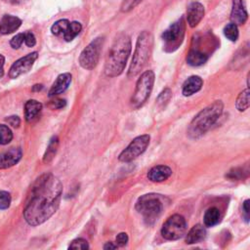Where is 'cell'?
Returning <instances> with one entry per match:
<instances>
[{
    "label": "cell",
    "mask_w": 250,
    "mask_h": 250,
    "mask_svg": "<svg viewBox=\"0 0 250 250\" xmlns=\"http://www.w3.org/2000/svg\"><path fill=\"white\" fill-rule=\"evenodd\" d=\"M137 211L143 216L146 224L152 225L159 218L163 210V203L158 194L142 195L136 203Z\"/></svg>",
    "instance_id": "obj_5"
},
{
    "label": "cell",
    "mask_w": 250,
    "mask_h": 250,
    "mask_svg": "<svg viewBox=\"0 0 250 250\" xmlns=\"http://www.w3.org/2000/svg\"><path fill=\"white\" fill-rule=\"evenodd\" d=\"M188 225L186 219L179 214L169 217L161 228V234L167 240H177L182 238L187 231Z\"/></svg>",
    "instance_id": "obj_9"
},
{
    "label": "cell",
    "mask_w": 250,
    "mask_h": 250,
    "mask_svg": "<svg viewBox=\"0 0 250 250\" xmlns=\"http://www.w3.org/2000/svg\"><path fill=\"white\" fill-rule=\"evenodd\" d=\"M6 121L8 122V124H10L12 127H15V128L19 127L20 124H21V119L17 115H12V116L7 117Z\"/></svg>",
    "instance_id": "obj_37"
},
{
    "label": "cell",
    "mask_w": 250,
    "mask_h": 250,
    "mask_svg": "<svg viewBox=\"0 0 250 250\" xmlns=\"http://www.w3.org/2000/svg\"><path fill=\"white\" fill-rule=\"evenodd\" d=\"M208 56L196 49H192L187 56V62L191 66H199L206 62Z\"/></svg>",
    "instance_id": "obj_21"
},
{
    "label": "cell",
    "mask_w": 250,
    "mask_h": 250,
    "mask_svg": "<svg viewBox=\"0 0 250 250\" xmlns=\"http://www.w3.org/2000/svg\"><path fill=\"white\" fill-rule=\"evenodd\" d=\"M131 49L130 36L124 32L119 33L113 40L105 59L104 73L106 76L116 77L123 72Z\"/></svg>",
    "instance_id": "obj_2"
},
{
    "label": "cell",
    "mask_w": 250,
    "mask_h": 250,
    "mask_svg": "<svg viewBox=\"0 0 250 250\" xmlns=\"http://www.w3.org/2000/svg\"><path fill=\"white\" fill-rule=\"evenodd\" d=\"M65 104H66V102L64 100H62V99H55V100L49 102L47 106L50 107L51 109H60V108H62Z\"/></svg>",
    "instance_id": "obj_34"
},
{
    "label": "cell",
    "mask_w": 250,
    "mask_h": 250,
    "mask_svg": "<svg viewBox=\"0 0 250 250\" xmlns=\"http://www.w3.org/2000/svg\"><path fill=\"white\" fill-rule=\"evenodd\" d=\"M24 43L27 47H33L36 44V38L31 31L24 32Z\"/></svg>",
    "instance_id": "obj_35"
},
{
    "label": "cell",
    "mask_w": 250,
    "mask_h": 250,
    "mask_svg": "<svg viewBox=\"0 0 250 250\" xmlns=\"http://www.w3.org/2000/svg\"><path fill=\"white\" fill-rule=\"evenodd\" d=\"M204 7L200 2H191L187 9V21L190 27H195L204 17Z\"/></svg>",
    "instance_id": "obj_12"
},
{
    "label": "cell",
    "mask_w": 250,
    "mask_h": 250,
    "mask_svg": "<svg viewBox=\"0 0 250 250\" xmlns=\"http://www.w3.org/2000/svg\"><path fill=\"white\" fill-rule=\"evenodd\" d=\"M143 0H123L122 4H121V12L123 13H127L130 12L131 10H133L135 7H137Z\"/></svg>",
    "instance_id": "obj_31"
},
{
    "label": "cell",
    "mask_w": 250,
    "mask_h": 250,
    "mask_svg": "<svg viewBox=\"0 0 250 250\" xmlns=\"http://www.w3.org/2000/svg\"><path fill=\"white\" fill-rule=\"evenodd\" d=\"M248 19V13L243 0H232L230 21L236 25H242Z\"/></svg>",
    "instance_id": "obj_14"
},
{
    "label": "cell",
    "mask_w": 250,
    "mask_h": 250,
    "mask_svg": "<svg viewBox=\"0 0 250 250\" xmlns=\"http://www.w3.org/2000/svg\"><path fill=\"white\" fill-rule=\"evenodd\" d=\"M71 82V74L69 72H64L60 74L55 82L53 83L51 89L49 90V97L53 98L63 93L69 86Z\"/></svg>",
    "instance_id": "obj_15"
},
{
    "label": "cell",
    "mask_w": 250,
    "mask_h": 250,
    "mask_svg": "<svg viewBox=\"0 0 250 250\" xmlns=\"http://www.w3.org/2000/svg\"><path fill=\"white\" fill-rule=\"evenodd\" d=\"M154 79V72L150 69L146 70L141 74L136 83V88L131 99V104L133 107L138 108L146 103L152 91Z\"/></svg>",
    "instance_id": "obj_6"
},
{
    "label": "cell",
    "mask_w": 250,
    "mask_h": 250,
    "mask_svg": "<svg viewBox=\"0 0 250 250\" xmlns=\"http://www.w3.org/2000/svg\"><path fill=\"white\" fill-rule=\"evenodd\" d=\"M11 194L8 191L0 190V209L5 210L10 207L11 204Z\"/></svg>",
    "instance_id": "obj_30"
},
{
    "label": "cell",
    "mask_w": 250,
    "mask_h": 250,
    "mask_svg": "<svg viewBox=\"0 0 250 250\" xmlns=\"http://www.w3.org/2000/svg\"><path fill=\"white\" fill-rule=\"evenodd\" d=\"M69 21L66 20V19H62V20H59L57 21L52 26H51V31L54 35H57V36H60V35H62L64 34V32L66 31L68 25H69Z\"/></svg>",
    "instance_id": "obj_26"
},
{
    "label": "cell",
    "mask_w": 250,
    "mask_h": 250,
    "mask_svg": "<svg viewBox=\"0 0 250 250\" xmlns=\"http://www.w3.org/2000/svg\"><path fill=\"white\" fill-rule=\"evenodd\" d=\"M22 156L21 147H12L0 153V170L10 168L16 165Z\"/></svg>",
    "instance_id": "obj_13"
},
{
    "label": "cell",
    "mask_w": 250,
    "mask_h": 250,
    "mask_svg": "<svg viewBox=\"0 0 250 250\" xmlns=\"http://www.w3.org/2000/svg\"><path fill=\"white\" fill-rule=\"evenodd\" d=\"M62 193L61 181L51 173L41 175L34 183L23 209L25 222L32 227L50 219L58 210Z\"/></svg>",
    "instance_id": "obj_1"
},
{
    "label": "cell",
    "mask_w": 250,
    "mask_h": 250,
    "mask_svg": "<svg viewBox=\"0 0 250 250\" xmlns=\"http://www.w3.org/2000/svg\"><path fill=\"white\" fill-rule=\"evenodd\" d=\"M150 137L147 134L141 135L133 139V141L127 146L125 149L121 151L118 156L119 161L121 162H130L140 156L149 145Z\"/></svg>",
    "instance_id": "obj_10"
},
{
    "label": "cell",
    "mask_w": 250,
    "mask_h": 250,
    "mask_svg": "<svg viewBox=\"0 0 250 250\" xmlns=\"http://www.w3.org/2000/svg\"><path fill=\"white\" fill-rule=\"evenodd\" d=\"M186 23L183 18L173 22L162 33V39L164 41V47L167 52H173L177 50L182 44L185 36Z\"/></svg>",
    "instance_id": "obj_7"
},
{
    "label": "cell",
    "mask_w": 250,
    "mask_h": 250,
    "mask_svg": "<svg viewBox=\"0 0 250 250\" xmlns=\"http://www.w3.org/2000/svg\"><path fill=\"white\" fill-rule=\"evenodd\" d=\"M24 42V33L16 34L10 41V45L13 49H19Z\"/></svg>",
    "instance_id": "obj_33"
},
{
    "label": "cell",
    "mask_w": 250,
    "mask_h": 250,
    "mask_svg": "<svg viewBox=\"0 0 250 250\" xmlns=\"http://www.w3.org/2000/svg\"><path fill=\"white\" fill-rule=\"evenodd\" d=\"M172 98V91L169 88H165L157 97V104L160 106H165Z\"/></svg>",
    "instance_id": "obj_29"
},
{
    "label": "cell",
    "mask_w": 250,
    "mask_h": 250,
    "mask_svg": "<svg viewBox=\"0 0 250 250\" xmlns=\"http://www.w3.org/2000/svg\"><path fill=\"white\" fill-rule=\"evenodd\" d=\"M220 219H221V214L219 209L216 207L209 208L203 216V222L206 227L216 226L220 222Z\"/></svg>",
    "instance_id": "obj_23"
},
{
    "label": "cell",
    "mask_w": 250,
    "mask_h": 250,
    "mask_svg": "<svg viewBox=\"0 0 250 250\" xmlns=\"http://www.w3.org/2000/svg\"><path fill=\"white\" fill-rule=\"evenodd\" d=\"M171 175H172V169L169 166L156 165L148 171L147 178L150 182L160 183L167 180Z\"/></svg>",
    "instance_id": "obj_17"
},
{
    "label": "cell",
    "mask_w": 250,
    "mask_h": 250,
    "mask_svg": "<svg viewBox=\"0 0 250 250\" xmlns=\"http://www.w3.org/2000/svg\"><path fill=\"white\" fill-rule=\"evenodd\" d=\"M4 62H5V58L3 55L0 54V78L4 75Z\"/></svg>",
    "instance_id": "obj_39"
},
{
    "label": "cell",
    "mask_w": 250,
    "mask_h": 250,
    "mask_svg": "<svg viewBox=\"0 0 250 250\" xmlns=\"http://www.w3.org/2000/svg\"><path fill=\"white\" fill-rule=\"evenodd\" d=\"M205 237H206L205 228L202 225L197 224L193 226L188 232L186 236V242L188 244H194L202 241Z\"/></svg>",
    "instance_id": "obj_19"
},
{
    "label": "cell",
    "mask_w": 250,
    "mask_h": 250,
    "mask_svg": "<svg viewBox=\"0 0 250 250\" xmlns=\"http://www.w3.org/2000/svg\"><path fill=\"white\" fill-rule=\"evenodd\" d=\"M38 58V53L37 52H32L30 54H27L26 56L19 59L16 61L12 66L10 67L9 70V77L12 79L18 78L19 76L28 72L31 67L33 66L34 62Z\"/></svg>",
    "instance_id": "obj_11"
},
{
    "label": "cell",
    "mask_w": 250,
    "mask_h": 250,
    "mask_svg": "<svg viewBox=\"0 0 250 250\" xmlns=\"http://www.w3.org/2000/svg\"><path fill=\"white\" fill-rule=\"evenodd\" d=\"M202 85H203V80L201 79V77L197 75H192L184 82L182 93L185 97L191 96L197 93L198 91H200V89L202 88Z\"/></svg>",
    "instance_id": "obj_18"
},
{
    "label": "cell",
    "mask_w": 250,
    "mask_h": 250,
    "mask_svg": "<svg viewBox=\"0 0 250 250\" xmlns=\"http://www.w3.org/2000/svg\"><path fill=\"white\" fill-rule=\"evenodd\" d=\"M224 34L225 36L229 40V41H232V42H235L238 38V35H239V32H238V27L236 24L230 22V23H228L225 27H224Z\"/></svg>",
    "instance_id": "obj_27"
},
{
    "label": "cell",
    "mask_w": 250,
    "mask_h": 250,
    "mask_svg": "<svg viewBox=\"0 0 250 250\" xmlns=\"http://www.w3.org/2000/svg\"><path fill=\"white\" fill-rule=\"evenodd\" d=\"M81 29H82V25L79 21H74L69 22V25L63 34V39L67 42L72 41L80 33Z\"/></svg>",
    "instance_id": "obj_25"
},
{
    "label": "cell",
    "mask_w": 250,
    "mask_h": 250,
    "mask_svg": "<svg viewBox=\"0 0 250 250\" xmlns=\"http://www.w3.org/2000/svg\"><path fill=\"white\" fill-rule=\"evenodd\" d=\"M250 104V91L247 87L245 90L239 93L235 101V107L238 111H244L249 107Z\"/></svg>",
    "instance_id": "obj_24"
},
{
    "label": "cell",
    "mask_w": 250,
    "mask_h": 250,
    "mask_svg": "<svg viewBox=\"0 0 250 250\" xmlns=\"http://www.w3.org/2000/svg\"><path fill=\"white\" fill-rule=\"evenodd\" d=\"M42 109V104L36 100H29L24 104V117L27 122L34 120Z\"/></svg>",
    "instance_id": "obj_20"
},
{
    "label": "cell",
    "mask_w": 250,
    "mask_h": 250,
    "mask_svg": "<svg viewBox=\"0 0 250 250\" xmlns=\"http://www.w3.org/2000/svg\"><path fill=\"white\" fill-rule=\"evenodd\" d=\"M103 44L104 38L97 37L83 49L79 56V64L81 67L87 70H91L96 67L99 62Z\"/></svg>",
    "instance_id": "obj_8"
},
{
    "label": "cell",
    "mask_w": 250,
    "mask_h": 250,
    "mask_svg": "<svg viewBox=\"0 0 250 250\" xmlns=\"http://www.w3.org/2000/svg\"><path fill=\"white\" fill-rule=\"evenodd\" d=\"M42 88H43L42 84H36L32 87V91H40V90H42Z\"/></svg>",
    "instance_id": "obj_41"
},
{
    "label": "cell",
    "mask_w": 250,
    "mask_h": 250,
    "mask_svg": "<svg viewBox=\"0 0 250 250\" xmlns=\"http://www.w3.org/2000/svg\"><path fill=\"white\" fill-rule=\"evenodd\" d=\"M116 248H117V245H116V244H113L112 242H106V243L104 245V250L116 249Z\"/></svg>",
    "instance_id": "obj_40"
},
{
    "label": "cell",
    "mask_w": 250,
    "mask_h": 250,
    "mask_svg": "<svg viewBox=\"0 0 250 250\" xmlns=\"http://www.w3.org/2000/svg\"><path fill=\"white\" fill-rule=\"evenodd\" d=\"M128 235L126 232H120L117 234L116 238H115V242L117 246H125L128 242Z\"/></svg>",
    "instance_id": "obj_36"
},
{
    "label": "cell",
    "mask_w": 250,
    "mask_h": 250,
    "mask_svg": "<svg viewBox=\"0 0 250 250\" xmlns=\"http://www.w3.org/2000/svg\"><path fill=\"white\" fill-rule=\"evenodd\" d=\"M58 147H59V138H58V136H53L51 138V140L47 146V148L45 150V153L43 155V162L45 164L50 163L54 159V157L58 151Z\"/></svg>",
    "instance_id": "obj_22"
},
{
    "label": "cell",
    "mask_w": 250,
    "mask_h": 250,
    "mask_svg": "<svg viewBox=\"0 0 250 250\" xmlns=\"http://www.w3.org/2000/svg\"><path fill=\"white\" fill-rule=\"evenodd\" d=\"M21 25V20L16 16L4 15L0 21V33L10 34L16 31Z\"/></svg>",
    "instance_id": "obj_16"
},
{
    "label": "cell",
    "mask_w": 250,
    "mask_h": 250,
    "mask_svg": "<svg viewBox=\"0 0 250 250\" xmlns=\"http://www.w3.org/2000/svg\"><path fill=\"white\" fill-rule=\"evenodd\" d=\"M153 46V36L149 31L144 30L137 39L132 62L128 70V77L137 76L149 60Z\"/></svg>",
    "instance_id": "obj_4"
},
{
    "label": "cell",
    "mask_w": 250,
    "mask_h": 250,
    "mask_svg": "<svg viewBox=\"0 0 250 250\" xmlns=\"http://www.w3.org/2000/svg\"><path fill=\"white\" fill-rule=\"evenodd\" d=\"M224 104L222 101H215L199 111L191 120L188 128V135L191 139H197L203 135L223 113Z\"/></svg>",
    "instance_id": "obj_3"
},
{
    "label": "cell",
    "mask_w": 250,
    "mask_h": 250,
    "mask_svg": "<svg viewBox=\"0 0 250 250\" xmlns=\"http://www.w3.org/2000/svg\"><path fill=\"white\" fill-rule=\"evenodd\" d=\"M242 213L243 218L246 223L249 222V199H246L242 204Z\"/></svg>",
    "instance_id": "obj_38"
},
{
    "label": "cell",
    "mask_w": 250,
    "mask_h": 250,
    "mask_svg": "<svg viewBox=\"0 0 250 250\" xmlns=\"http://www.w3.org/2000/svg\"><path fill=\"white\" fill-rule=\"evenodd\" d=\"M69 249H88L89 248V244L87 242L86 239L83 238H76L74 239L70 245L68 246Z\"/></svg>",
    "instance_id": "obj_32"
},
{
    "label": "cell",
    "mask_w": 250,
    "mask_h": 250,
    "mask_svg": "<svg viewBox=\"0 0 250 250\" xmlns=\"http://www.w3.org/2000/svg\"><path fill=\"white\" fill-rule=\"evenodd\" d=\"M13 139L11 129L4 124H0V145H8Z\"/></svg>",
    "instance_id": "obj_28"
}]
</instances>
